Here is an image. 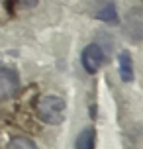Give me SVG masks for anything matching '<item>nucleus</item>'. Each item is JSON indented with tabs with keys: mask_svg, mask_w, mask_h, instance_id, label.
<instances>
[{
	"mask_svg": "<svg viewBox=\"0 0 143 149\" xmlns=\"http://www.w3.org/2000/svg\"><path fill=\"white\" fill-rule=\"evenodd\" d=\"M20 88V79L12 69H0V100L12 98Z\"/></svg>",
	"mask_w": 143,
	"mask_h": 149,
	"instance_id": "2",
	"label": "nucleus"
},
{
	"mask_svg": "<svg viewBox=\"0 0 143 149\" xmlns=\"http://www.w3.org/2000/svg\"><path fill=\"white\" fill-rule=\"evenodd\" d=\"M37 2L39 0H18V4H20L22 8H33Z\"/></svg>",
	"mask_w": 143,
	"mask_h": 149,
	"instance_id": "8",
	"label": "nucleus"
},
{
	"mask_svg": "<svg viewBox=\"0 0 143 149\" xmlns=\"http://www.w3.org/2000/svg\"><path fill=\"white\" fill-rule=\"evenodd\" d=\"M102 63H104V51H102V47L96 43L86 45L83 51V67L86 69V73L94 74L98 69L102 67Z\"/></svg>",
	"mask_w": 143,
	"mask_h": 149,
	"instance_id": "3",
	"label": "nucleus"
},
{
	"mask_svg": "<svg viewBox=\"0 0 143 149\" xmlns=\"http://www.w3.org/2000/svg\"><path fill=\"white\" fill-rule=\"evenodd\" d=\"M94 130H84L78 134L76 137V143H75V149H94Z\"/></svg>",
	"mask_w": 143,
	"mask_h": 149,
	"instance_id": "6",
	"label": "nucleus"
},
{
	"mask_svg": "<svg viewBox=\"0 0 143 149\" xmlns=\"http://www.w3.org/2000/svg\"><path fill=\"white\" fill-rule=\"evenodd\" d=\"M6 149H37L35 143L28 139V137H14L12 141L6 145Z\"/></svg>",
	"mask_w": 143,
	"mask_h": 149,
	"instance_id": "7",
	"label": "nucleus"
},
{
	"mask_svg": "<svg viewBox=\"0 0 143 149\" xmlns=\"http://www.w3.org/2000/svg\"><path fill=\"white\" fill-rule=\"evenodd\" d=\"M96 18H98V20H102V22H116V20H118V14H116V4H114L112 0H108L104 6L98 8Z\"/></svg>",
	"mask_w": 143,
	"mask_h": 149,
	"instance_id": "5",
	"label": "nucleus"
},
{
	"mask_svg": "<svg viewBox=\"0 0 143 149\" xmlns=\"http://www.w3.org/2000/svg\"><path fill=\"white\" fill-rule=\"evenodd\" d=\"M118 69H120V77L124 82H129L133 79V63H131V55L128 51H121L118 57Z\"/></svg>",
	"mask_w": 143,
	"mask_h": 149,
	"instance_id": "4",
	"label": "nucleus"
},
{
	"mask_svg": "<svg viewBox=\"0 0 143 149\" xmlns=\"http://www.w3.org/2000/svg\"><path fill=\"white\" fill-rule=\"evenodd\" d=\"M37 116L45 124H53V126L61 124L63 118H65V100L61 96H53V94H47V96L39 98Z\"/></svg>",
	"mask_w": 143,
	"mask_h": 149,
	"instance_id": "1",
	"label": "nucleus"
}]
</instances>
